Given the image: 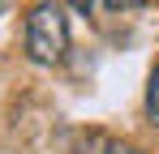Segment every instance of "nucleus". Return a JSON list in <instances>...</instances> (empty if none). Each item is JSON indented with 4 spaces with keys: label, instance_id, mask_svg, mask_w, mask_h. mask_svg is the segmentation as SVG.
<instances>
[{
    "label": "nucleus",
    "instance_id": "2",
    "mask_svg": "<svg viewBox=\"0 0 159 154\" xmlns=\"http://www.w3.org/2000/svg\"><path fill=\"white\" fill-rule=\"evenodd\" d=\"M73 154H142V150L129 146V141H120V137H107L99 128H86V133L73 137Z\"/></svg>",
    "mask_w": 159,
    "mask_h": 154
},
{
    "label": "nucleus",
    "instance_id": "4",
    "mask_svg": "<svg viewBox=\"0 0 159 154\" xmlns=\"http://www.w3.org/2000/svg\"><path fill=\"white\" fill-rule=\"evenodd\" d=\"M146 0H107V9H142Z\"/></svg>",
    "mask_w": 159,
    "mask_h": 154
},
{
    "label": "nucleus",
    "instance_id": "5",
    "mask_svg": "<svg viewBox=\"0 0 159 154\" xmlns=\"http://www.w3.org/2000/svg\"><path fill=\"white\" fill-rule=\"evenodd\" d=\"M9 4H13V0H0V13H4V9H9Z\"/></svg>",
    "mask_w": 159,
    "mask_h": 154
},
{
    "label": "nucleus",
    "instance_id": "1",
    "mask_svg": "<svg viewBox=\"0 0 159 154\" xmlns=\"http://www.w3.org/2000/svg\"><path fill=\"white\" fill-rule=\"evenodd\" d=\"M69 51V22L56 0H39L26 17V56L34 64H60Z\"/></svg>",
    "mask_w": 159,
    "mask_h": 154
},
{
    "label": "nucleus",
    "instance_id": "3",
    "mask_svg": "<svg viewBox=\"0 0 159 154\" xmlns=\"http://www.w3.org/2000/svg\"><path fill=\"white\" fill-rule=\"evenodd\" d=\"M146 116H151V124H159V64L151 73V86H146Z\"/></svg>",
    "mask_w": 159,
    "mask_h": 154
}]
</instances>
